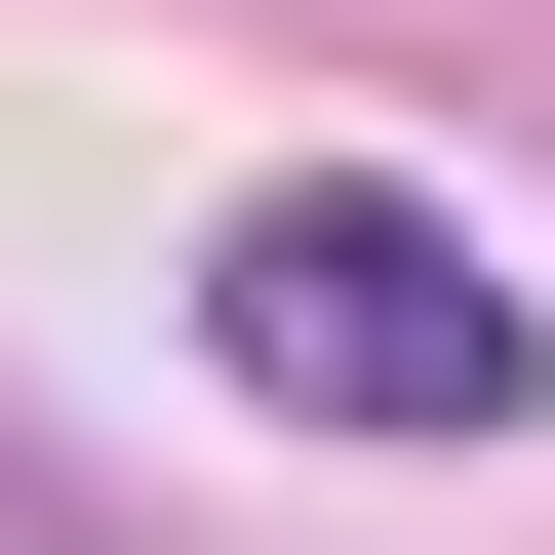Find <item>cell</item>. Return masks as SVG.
Masks as SVG:
<instances>
[{"instance_id":"6da1fadb","label":"cell","mask_w":555,"mask_h":555,"mask_svg":"<svg viewBox=\"0 0 555 555\" xmlns=\"http://www.w3.org/2000/svg\"><path fill=\"white\" fill-rule=\"evenodd\" d=\"M198 358H238V397H318V437H516V397H555V318L437 238V198L278 159V198H198Z\"/></svg>"}]
</instances>
